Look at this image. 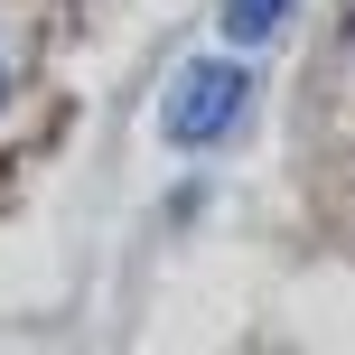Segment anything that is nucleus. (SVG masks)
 <instances>
[{
  "label": "nucleus",
  "instance_id": "f257e3e1",
  "mask_svg": "<svg viewBox=\"0 0 355 355\" xmlns=\"http://www.w3.org/2000/svg\"><path fill=\"white\" fill-rule=\"evenodd\" d=\"M252 112V66H234V56H196V66H178L168 103H159V131L178 150H215L225 131H243Z\"/></svg>",
  "mask_w": 355,
  "mask_h": 355
},
{
  "label": "nucleus",
  "instance_id": "f03ea898",
  "mask_svg": "<svg viewBox=\"0 0 355 355\" xmlns=\"http://www.w3.org/2000/svg\"><path fill=\"white\" fill-rule=\"evenodd\" d=\"M281 19H290V0H225V37L234 47H262Z\"/></svg>",
  "mask_w": 355,
  "mask_h": 355
},
{
  "label": "nucleus",
  "instance_id": "7ed1b4c3",
  "mask_svg": "<svg viewBox=\"0 0 355 355\" xmlns=\"http://www.w3.org/2000/svg\"><path fill=\"white\" fill-rule=\"evenodd\" d=\"M0 94H10V85H0Z\"/></svg>",
  "mask_w": 355,
  "mask_h": 355
}]
</instances>
